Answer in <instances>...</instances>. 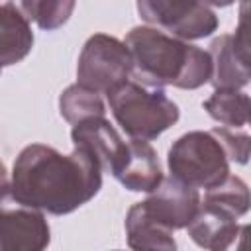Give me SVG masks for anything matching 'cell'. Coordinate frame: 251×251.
Returning <instances> with one entry per match:
<instances>
[{"instance_id":"1","label":"cell","mask_w":251,"mask_h":251,"mask_svg":"<svg viewBox=\"0 0 251 251\" xmlns=\"http://www.w3.org/2000/svg\"><path fill=\"white\" fill-rule=\"evenodd\" d=\"M102 167L82 147L63 155L51 145H25L14 161L10 192L16 200L53 216L90 202L102 188Z\"/></svg>"},{"instance_id":"2","label":"cell","mask_w":251,"mask_h":251,"mask_svg":"<svg viewBox=\"0 0 251 251\" xmlns=\"http://www.w3.org/2000/svg\"><path fill=\"white\" fill-rule=\"evenodd\" d=\"M126 47L131 55L133 75L141 84L194 90L212 75L210 53L153 25H137L127 31Z\"/></svg>"},{"instance_id":"3","label":"cell","mask_w":251,"mask_h":251,"mask_svg":"<svg viewBox=\"0 0 251 251\" xmlns=\"http://www.w3.org/2000/svg\"><path fill=\"white\" fill-rule=\"evenodd\" d=\"M108 106L118 126L131 139L151 141L178 122V106L155 86L126 80L112 88L108 94Z\"/></svg>"},{"instance_id":"4","label":"cell","mask_w":251,"mask_h":251,"mask_svg":"<svg viewBox=\"0 0 251 251\" xmlns=\"http://www.w3.org/2000/svg\"><path fill=\"white\" fill-rule=\"evenodd\" d=\"M167 167L171 176L194 186L212 188L229 175V159L212 131L194 129L173 141Z\"/></svg>"},{"instance_id":"5","label":"cell","mask_w":251,"mask_h":251,"mask_svg":"<svg viewBox=\"0 0 251 251\" xmlns=\"http://www.w3.org/2000/svg\"><path fill=\"white\" fill-rule=\"evenodd\" d=\"M133 71L129 49L108 33H94L82 45L76 63V82L100 94L129 80Z\"/></svg>"},{"instance_id":"6","label":"cell","mask_w":251,"mask_h":251,"mask_svg":"<svg viewBox=\"0 0 251 251\" xmlns=\"http://www.w3.org/2000/svg\"><path fill=\"white\" fill-rule=\"evenodd\" d=\"M147 25L182 41L204 39L218 29V16L200 0H135Z\"/></svg>"},{"instance_id":"7","label":"cell","mask_w":251,"mask_h":251,"mask_svg":"<svg viewBox=\"0 0 251 251\" xmlns=\"http://www.w3.org/2000/svg\"><path fill=\"white\" fill-rule=\"evenodd\" d=\"M51 241L45 214L6 192L0 196V249L41 251Z\"/></svg>"},{"instance_id":"8","label":"cell","mask_w":251,"mask_h":251,"mask_svg":"<svg viewBox=\"0 0 251 251\" xmlns=\"http://www.w3.org/2000/svg\"><path fill=\"white\" fill-rule=\"evenodd\" d=\"M147 194L149 196L143 202L149 214L173 231L184 229L190 224L202 200L198 188L175 176H163L161 182Z\"/></svg>"},{"instance_id":"9","label":"cell","mask_w":251,"mask_h":251,"mask_svg":"<svg viewBox=\"0 0 251 251\" xmlns=\"http://www.w3.org/2000/svg\"><path fill=\"white\" fill-rule=\"evenodd\" d=\"M212 75L210 80L214 88H235L241 90L249 84V49L247 31L241 22L235 33H224L210 43Z\"/></svg>"},{"instance_id":"10","label":"cell","mask_w":251,"mask_h":251,"mask_svg":"<svg viewBox=\"0 0 251 251\" xmlns=\"http://www.w3.org/2000/svg\"><path fill=\"white\" fill-rule=\"evenodd\" d=\"M71 141L73 147L88 151L104 173H112L126 155V141L106 120V116H90L73 124Z\"/></svg>"},{"instance_id":"11","label":"cell","mask_w":251,"mask_h":251,"mask_svg":"<svg viewBox=\"0 0 251 251\" xmlns=\"http://www.w3.org/2000/svg\"><path fill=\"white\" fill-rule=\"evenodd\" d=\"M116 180L131 192H151L163 178L161 163L153 145L145 139L126 141V155L112 171Z\"/></svg>"},{"instance_id":"12","label":"cell","mask_w":251,"mask_h":251,"mask_svg":"<svg viewBox=\"0 0 251 251\" xmlns=\"http://www.w3.org/2000/svg\"><path fill=\"white\" fill-rule=\"evenodd\" d=\"M184 229L198 247L210 251H224L231 247L235 239L245 233L247 227L239 226L237 220L231 218L229 214L200 200L198 212Z\"/></svg>"},{"instance_id":"13","label":"cell","mask_w":251,"mask_h":251,"mask_svg":"<svg viewBox=\"0 0 251 251\" xmlns=\"http://www.w3.org/2000/svg\"><path fill=\"white\" fill-rule=\"evenodd\" d=\"M126 237H127V245L131 249H139V251H145V249L173 251V249H176L173 229H169L161 222H157L145 208L143 200L135 202L126 214Z\"/></svg>"},{"instance_id":"14","label":"cell","mask_w":251,"mask_h":251,"mask_svg":"<svg viewBox=\"0 0 251 251\" xmlns=\"http://www.w3.org/2000/svg\"><path fill=\"white\" fill-rule=\"evenodd\" d=\"M31 47V22L18 10L0 6V67H10L24 61Z\"/></svg>"},{"instance_id":"15","label":"cell","mask_w":251,"mask_h":251,"mask_svg":"<svg viewBox=\"0 0 251 251\" xmlns=\"http://www.w3.org/2000/svg\"><path fill=\"white\" fill-rule=\"evenodd\" d=\"M204 110L216 122L226 127H243L249 122V96L235 88H216L214 94L204 100Z\"/></svg>"},{"instance_id":"16","label":"cell","mask_w":251,"mask_h":251,"mask_svg":"<svg viewBox=\"0 0 251 251\" xmlns=\"http://www.w3.org/2000/svg\"><path fill=\"white\" fill-rule=\"evenodd\" d=\"M202 202L239 220L241 216H245L249 212V204H251L249 186L241 176L227 175L220 184H216L204 192Z\"/></svg>"},{"instance_id":"17","label":"cell","mask_w":251,"mask_h":251,"mask_svg":"<svg viewBox=\"0 0 251 251\" xmlns=\"http://www.w3.org/2000/svg\"><path fill=\"white\" fill-rule=\"evenodd\" d=\"M59 112H61L63 120H67L73 126L90 116H106V106H104L100 92L75 82L61 92Z\"/></svg>"},{"instance_id":"18","label":"cell","mask_w":251,"mask_h":251,"mask_svg":"<svg viewBox=\"0 0 251 251\" xmlns=\"http://www.w3.org/2000/svg\"><path fill=\"white\" fill-rule=\"evenodd\" d=\"M75 6H76V0H37L33 20L37 22L39 29L53 31L71 20Z\"/></svg>"},{"instance_id":"19","label":"cell","mask_w":251,"mask_h":251,"mask_svg":"<svg viewBox=\"0 0 251 251\" xmlns=\"http://www.w3.org/2000/svg\"><path fill=\"white\" fill-rule=\"evenodd\" d=\"M212 133L216 135V139L220 141V145L224 147L226 155L229 161L245 165L249 159V147H251V137L243 131H231L229 127L222 126V127H214Z\"/></svg>"},{"instance_id":"20","label":"cell","mask_w":251,"mask_h":251,"mask_svg":"<svg viewBox=\"0 0 251 251\" xmlns=\"http://www.w3.org/2000/svg\"><path fill=\"white\" fill-rule=\"evenodd\" d=\"M0 6H8V8H14L18 10L22 16H25L29 22L35 18V6H37V0H0Z\"/></svg>"},{"instance_id":"21","label":"cell","mask_w":251,"mask_h":251,"mask_svg":"<svg viewBox=\"0 0 251 251\" xmlns=\"http://www.w3.org/2000/svg\"><path fill=\"white\" fill-rule=\"evenodd\" d=\"M6 192H10V176H8L6 165L0 161V196Z\"/></svg>"},{"instance_id":"22","label":"cell","mask_w":251,"mask_h":251,"mask_svg":"<svg viewBox=\"0 0 251 251\" xmlns=\"http://www.w3.org/2000/svg\"><path fill=\"white\" fill-rule=\"evenodd\" d=\"M200 2H204L206 6H214V8H226V6H231L233 2H237V0H200Z\"/></svg>"},{"instance_id":"23","label":"cell","mask_w":251,"mask_h":251,"mask_svg":"<svg viewBox=\"0 0 251 251\" xmlns=\"http://www.w3.org/2000/svg\"><path fill=\"white\" fill-rule=\"evenodd\" d=\"M0 71H2V67H0Z\"/></svg>"}]
</instances>
